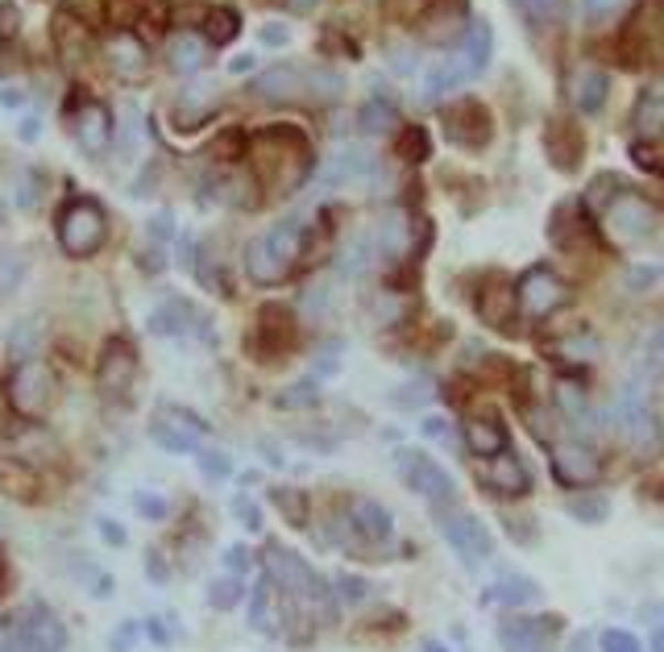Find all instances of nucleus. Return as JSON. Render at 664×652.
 <instances>
[{
  "instance_id": "44",
  "label": "nucleus",
  "mask_w": 664,
  "mask_h": 652,
  "mask_svg": "<svg viewBox=\"0 0 664 652\" xmlns=\"http://www.w3.org/2000/svg\"><path fill=\"white\" fill-rule=\"evenodd\" d=\"M399 150H403V159H428V133H424V129H407V133H403V145H399Z\"/></svg>"
},
{
  "instance_id": "43",
  "label": "nucleus",
  "mask_w": 664,
  "mask_h": 652,
  "mask_svg": "<svg viewBox=\"0 0 664 652\" xmlns=\"http://www.w3.org/2000/svg\"><path fill=\"white\" fill-rule=\"evenodd\" d=\"M266 611H270V582H266V586H258V590H253V602H250V623L258 628V632H270Z\"/></svg>"
},
{
  "instance_id": "41",
  "label": "nucleus",
  "mask_w": 664,
  "mask_h": 652,
  "mask_svg": "<svg viewBox=\"0 0 664 652\" xmlns=\"http://www.w3.org/2000/svg\"><path fill=\"white\" fill-rule=\"evenodd\" d=\"M312 395H316V391H312V382H300V387L279 391V395H274V403H279L283 412H295V408H307V403H312Z\"/></svg>"
},
{
  "instance_id": "23",
  "label": "nucleus",
  "mask_w": 664,
  "mask_h": 652,
  "mask_svg": "<svg viewBox=\"0 0 664 652\" xmlns=\"http://www.w3.org/2000/svg\"><path fill=\"white\" fill-rule=\"evenodd\" d=\"M105 58H108V67H112V75H121V79H142V72H145V46L133 34L108 37Z\"/></svg>"
},
{
  "instance_id": "35",
  "label": "nucleus",
  "mask_w": 664,
  "mask_h": 652,
  "mask_svg": "<svg viewBox=\"0 0 664 652\" xmlns=\"http://www.w3.org/2000/svg\"><path fill=\"white\" fill-rule=\"evenodd\" d=\"M515 4L532 25H553L565 13V0H515Z\"/></svg>"
},
{
  "instance_id": "4",
  "label": "nucleus",
  "mask_w": 664,
  "mask_h": 652,
  "mask_svg": "<svg viewBox=\"0 0 664 652\" xmlns=\"http://www.w3.org/2000/svg\"><path fill=\"white\" fill-rule=\"evenodd\" d=\"M108 237V220L96 199H72L58 217V241L72 258H91Z\"/></svg>"
},
{
  "instance_id": "6",
  "label": "nucleus",
  "mask_w": 664,
  "mask_h": 652,
  "mask_svg": "<svg viewBox=\"0 0 664 652\" xmlns=\"http://www.w3.org/2000/svg\"><path fill=\"white\" fill-rule=\"evenodd\" d=\"M436 524H440L445 544H449L466 565H482L494 557V536H490V528H486L473 511H461V508L436 511Z\"/></svg>"
},
{
  "instance_id": "19",
  "label": "nucleus",
  "mask_w": 664,
  "mask_h": 652,
  "mask_svg": "<svg viewBox=\"0 0 664 652\" xmlns=\"http://www.w3.org/2000/svg\"><path fill=\"white\" fill-rule=\"evenodd\" d=\"M374 171H378V163H374V154H370V150H361V145H345V150H337V154L328 159L320 183H324V187L361 183V180H370Z\"/></svg>"
},
{
  "instance_id": "40",
  "label": "nucleus",
  "mask_w": 664,
  "mask_h": 652,
  "mask_svg": "<svg viewBox=\"0 0 664 652\" xmlns=\"http://www.w3.org/2000/svg\"><path fill=\"white\" fill-rule=\"evenodd\" d=\"M133 508H138V515H145V520H166V511H171V503H166L162 495H154V490H138Z\"/></svg>"
},
{
  "instance_id": "56",
  "label": "nucleus",
  "mask_w": 664,
  "mask_h": 652,
  "mask_svg": "<svg viewBox=\"0 0 664 652\" xmlns=\"http://www.w3.org/2000/svg\"><path fill=\"white\" fill-rule=\"evenodd\" d=\"M652 652H664V628H656V632H652Z\"/></svg>"
},
{
  "instance_id": "54",
  "label": "nucleus",
  "mask_w": 664,
  "mask_h": 652,
  "mask_svg": "<svg viewBox=\"0 0 664 652\" xmlns=\"http://www.w3.org/2000/svg\"><path fill=\"white\" fill-rule=\"evenodd\" d=\"M145 632L154 635V644H166V632H162V623H159V619H150V623H145Z\"/></svg>"
},
{
  "instance_id": "52",
  "label": "nucleus",
  "mask_w": 664,
  "mask_h": 652,
  "mask_svg": "<svg viewBox=\"0 0 664 652\" xmlns=\"http://www.w3.org/2000/svg\"><path fill=\"white\" fill-rule=\"evenodd\" d=\"M133 632H138V623H121V628H117V635H112V652H129V640H133Z\"/></svg>"
},
{
  "instance_id": "21",
  "label": "nucleus",
  "mask_w": 664,
  "mask_h": 652,
  "mask_svg": "<svg viewBox=\"0 0 664 652\" xmlns=\"http://www.w3.org/2000/svg\"><path fill=\"white\" fill-rule=\"evenodd\" d=\"M544 145H548V159H553V166H557V171H577V163H581V150H586V142H581V129H577L574 121H565V117H557L553 126L544 129Z\"/></svg>"
},
{
  "instance_id": "30",
  "label": "nucleus",
  "mask_w": 664,
  "mask_h": 652,
  "mask_svg": "<svg viewBox=\"0 0 664 652\" xmlns=\"http://www.w3.org/2000/svg\"><path fill=\"white\" fill-rule=\"evenodd\" d=\"M469 72L461 67V58H440V63H432L428 72H424V96L428 100H436V96H445V91H453L457 84H466Z\"/></svg>"
},
{
  "instance_id": "49",
  "label": "nucleus",
  "mask_w": 664,
  "mask_h": 652,
  "mask_svg": "<svg viewBox=\"0 0 664 652\" xmlns=\"http://www.w3.org/2000/svg\"><path fill=\"white\" fill-rule=\"evenodd\" d=\"M100 536H105L108 544H117V548H121V544H126V528L117 524V520H100Z\"/></svg>"
},
{
  "instance_id": "18",
  "label": "nucleus",
  "mask_w": 664,
  "mask_h": 652,
  "mask_svg": "<svg viewBox=\"0 0 664 652\" xmlns=\"http://www.w3.org/2000/svg\"><path fill=\"white\" fill-rule=\"evenodd\" d=\"M253 341H266V362L270 358H283L295 349V316L283 304H266L258 312V325H253Z\"/></svg>"
},
{
  "instance_id": "50",
  "label": "nucleus",
  "mask_w": 664,
  "mask_h": 652,
  "mask_svg": "<svg viewBox=\"0 0 664 652\" xmlns=\"http://www.w3.org/2000/svg\"><path fill=\"white\" fill-rule=\"evenodd\" d=\"M424 399H428V387H420V382H412V387L395 391V403H424Z\"/></svg>"
},
{
  "instance_id": "47",
  "label": "nucleus",
  "mask_w": 664,
  "mask_h": 652,
  "mask_svg": "<svg viewBox=\"0 0 664 652\" xmlns=\"http://www.w3.org/2000/svg\"><path fill=\"white\" fill-rule=\"evenodd\" d=\"M233 515H237V520H241L246 528H250V532H258V528H262V511L253 508L250 499H237V503H233Z\"/></svg>"
},
{
  "instance_id": "39",
  "label": "nucleus",
  "mask_w": 664,
  "mask_h": 652,
  "mask_svg": "<svg viewBox=\"0 0 664 652\" xmlns=\"http://www.w3.org/2000/svg\"><path fill=\"white\" fill-rule=\"evenodd\" d=\"M623 4H628V0H581V18L590 21V25H598V21L619 18Z\"/></svg>"
},
{
  "instance_id": "32",
  "label": "nucleus",
  "mask_w": 664,
  "mask_h": 652,
  "mask_svg": "<svg viewBox=\"0 0 664 652\" xmlns=\"http://www.w3.org/2000/svg\"><path fill=\"white\" fill-rule=\"evenodd\" d=\"M237 34H241V18L233 9H208V18H204V42L208 46H229Z\"/></svg>"
},
{
  "instance_id": "12",
  "label": "nucleus",
  "mask_w": 664,
  "mask_h": 652,
  "mask_svg": "<svg viewBox=\"0 0 664 652\" xmlns=\"http://www.w3.org/2000/svg\"><path fill=\"white\" fill-rule=\"evenodd\" d=\"M515 304H520L532 320H544V316H553V312H560L569 304V287H565L553 271L532 267V271H523V279L515 283Z\"/></svg>"
},
{
  "instance_id": "16",
  "label": "nucleus",
  "mask_w": 664,
  "mask_h": 652,
  "mask_svg": "<svg viewBox=\"0 0 664 652\" xmlns=\"http://www.w3.org/2000/svg\"><path fill=\"white\" fill-rule=\"evenodd\" d=\"M150 333H159V337H179V341H187V337H213V325L199 316L187 300H171V304H162L154 316H150Z\"/></svg>"
},
{
  "instance_id": "17",
  "label": "nucleus",
  "mask_w": 664,
  "mask_h": 652,
  "mask_svg": "<svg viewBox=\"0 0 664 652\" xmlns=\"http://www.w3.org/2000/svg\"><path fill=\"white\" fill-rule=\"evenodd\" d=\"M482 487H490L494 495L503 499H515V495H527L532 490V474H527V461L520 454H499V457H486L482 466Z\"/></svg>"
},
{
  "instance_id": "1",
  "label": "nucleus",
  "mask_w": 664,
  "mask_h": 652,
  "mask_svg": "<svg viewBox=\"0 0 664 652\" xmlns=\"http://www.w3.org/2000/svg\"><path fill=\"white\" fill-rule=\"evenodd\" d=\"M266 574H270V582H274L291 602H295V607L333 619V607H337V602H333V590H328V582H324L320 574L300 557V553H291V548H283V544H270L266 548Z\"/></svg>"
},
{
  "instance_id": "24",
  "label": "nucleus",
  "mask_w": 664,
  "mask_h": 652,
  "mask_svg": "<svg viewBox=\"0 0 664 652\" xmlns=\"http://www.w3.org/2000/svg\"><path fill=\"white\" fill-rule=\"evenodd\" d=\"M569 96H574V109L598 112L607 105V96H611V79H607V72H598V67H577Z\"/></svg>"
},
{
  "instance_id": "9",
  "label": "nucleus",
  "mask_w": 664,
  "mask_h": 652,
  "mask_svg": "<svg viewBox=\"0 0 664 652\" xmlns=\"http://www.w3.org/2000/svg\"><path fill=\"white\" fill-rule=\"evenodd\" d=\"M150 436L159 441V449L166 454H199V441L213 436V424L199 420L192 408H162L159 416L150 420Z\"/></svg>"
},
{
  "instance_id": "27",
  "label": "nucleus",
  "mask_w": 664,
  "mask_h": 652,
  "mask_svg": "<svg viewBox=\"0 0 664 652\" xmlns=\"http://www.w3.org/2000/svg\"><path fill=\"white\" fill-rule=\"evenodd\" d=\"M466 445L473 449L478 457H499L511 449V441H507V428L499 424V416H478L466 424Z\"/></svg>"
},
{
  "instance_id": "13",
  "label": "nucleus",
  "mask_w": 664,
  "mask_h": 652,
  "mask_svg": "<svg viewBox=\"0 0 664 652\" xmlns=\"http://www.w3.org/2000/svg\"><path fill=\"white\" fill-rule=\"evenodd\" d=\"M445 133H449L453 145L461 150H482L494 133V121H490V109L482 100H457L449 112H445Z\"/></svg>"
},
{
  "instance_id": "31",
  "label": "nucleus",
  "mask_w": 664,
  "mask_h": 652,
  "mask_svg": "<svg viewBox=\"0 0 664 652\" xmlns=\"http://www.w3.org/2000/svg\"><path fill=\"white\" fill-rule=\"evenodd\" d=\"M208 58V42L199 34H175L171 37V67L179 75H196Z\"/></svg>"
},
{
  "instance_id": "15",
  "label": "nucleus",
  "mask_w": 664,
  "mask_h": 652,
  "mask_svg": "<svg viewBox=\"0 0 664 652\" xmlns=\"http://www.w3.org/2000/svg\"><path fill=\"white\" fill-rule=\"evenodd\" d=\"M553 474L565 487H590L602 474V461L594 449H586V441H557L553 445Z\"/></svg>"
},
{
  "instance_id": "37",
  "label": "nucleus",
  "mask_w": 664,
  "mask_h": 652,
  "mask_svg": "<svg viewBox=\"0 0 664 652\" xmlns=\"http://www.w3.org/2000/svg\"><path fill=\"white\" fill-rule=\"evenodd\" d=\"M199 470H204V478H213V482H225L229 474H233V461H229V454H220V449H199Z\"/></svg>"
},
{
  "instance_id": "3",
  "label": "nucleus",
  "mask_w": 664,
  "mask_h": 652,
  "mask_svg": "<svg viewBox=\"0 0 664 652\" xmlns=\"http://www.w3.org/2000/svg\"><path fill=\"white\" fill-rule=\"evenodd\" d=\"M67 649V628L58 623L51 607H25L18 619H13V628L9 635L0 640V652H63Z\"/></svg>"
},
{
  "instance_id": "11",
  "label": "nucleus",
  "mask_w": 664,
  "mask_h": 652,
  "mask_svg": "<svg viewBox=\"0 0 664 652\" xmlns=\"http://www.w3.org/2000/svg\"><path fill=\"white\" fill-rule=\"evenodd\" d=\"M607 229L614 233L619 246H640L656 229V208L640 192H619L607 204Z\"/></svg>"
},
{
  "instance_id": "45",
  "label": "nucleus",
  "mask_w": 664,
  "mask_h": 652,
  "mask_svg": "<svg viewBox=\"0 0 664 652\" xmlns=\"http://www.w3.org/2000/svg\"><path fill=\"white\" fill-rule=\"evenodd\" d=\"M391 121H395V112L387 109V105H366V109H361V129H387L391 126Z\"/></svg>"
},
{
  "instance_id": "38",
  "label": "nucleus",
  "mask_w": 664,
  "mask_h": 652,
  "mask_svg": "<svg viewBox=\"0 0 664 652\" xmlns=\"http://www.w3.org/2000/svg\"><path fill=\"white\" fill-rule=\"evenodd\" d=\"M337 598H341L345 607H358V602L370 598V582L358 578V574H341L337 578Z\"/></svg>"
},
{
  "instance_id": "26",
  "label": "nucleus",
  "mask_w": 664,
  "mask_h": 652,
  "mask_svg": "<svg viewBox=\"0 0 664 652\" xmlns=\"http://www.w3.org/2000/svg\"><path fill=\"white\" fill-rule=\"evenodd\" d=\"M72 129H75V138H79V145L96 154V150H105L108 138H112V117H108L105 105H84V109L75 112Z\"/></svg>"
},
{
  "instance_id": "42",
  "label": "nucleus",
  "mask_w": 664,
  "mask_h": 652,
  "mask_svg": "<svg viewBox=\"0 0 664 652\" xmlns=\"http://www.w3.org/2000/svg\"><path fill=\"white\" fill-rule=\"evenodd\" d=\"M602 652H644V644L623 628H611V632H602Z\"/></svg>"
},
{
  "instance_id": "46",
  "label": "nucleus",
  "mask_w": 664,
  "mask_h": 652,
  "mask_svg": "<svg viewBox=\"0 0 664 652\" xmlns=\"http://www.w3.org/2000/svg\"><path fill=\"white\" fill-rule=\"evenodd\" d=\"M644 358H647V370H661L664 374V328H656L644 345Z\"/></svg>"
},
{
  "instance_id": "36",
  "label": "nucleus",
  "mask_w": 664,
  "mask_h": 652,
  "mask_svg": "<svg viewBox=\"0 0 664 652\" xmlns=\"http://www.w3.org/2000/svg\"><path fill=\"white\" fill-rule=\"evenodd\" d=\"M274 503H279V511H283V515H287L295 528L307 524V495H304V490L279 487V490H274Z\"/></svg>"
},
{
  "instance_id": "53",
  "label": "nucleus",
  "mask_w": 664,
  "mask_h": 652,
  "mask_svg": "<svg viewBox=\"0 0 664 652\" xmlns=\"http://www.w3.org/2000/svg\"><path fill=\"white\" fill-rule=\"evenodd\" d=\"M262 37H266L270 46H283V42H287V30H283V25H266V30H262Z\"/></svg>"
},
{
  "instance_id": "28",
  "label": "nucleus",
  "mask_w": 664,
  "mask_h": 652,
  "mask_svg": "<svg viewBox=\"0 0 664 652\" xmlns=\"http://www.w3.org/2000/svg\"><path fill=\"white\" fill-rule=\"evenodd\" d=\"M307 84V75L300 67H270L266 75H258V84L253 91L258 96H266V100H291V96H300Z\"/></svg>"
},
{
  "instance_id": "8",
  "label": "nucleus",
  "mask_w": 664,
  "mask_h": 652,
  "mask_svg": "<svg viewBox=\"0 0 664 652\" xmlns=\"http://www.w3.org/2000/svg\"><path fill=\"white\" fill-rule=\"evenodd\" d=\"M614 424H619V433L628 436L635 449H647V445L656 441L652 395H647V387L640 374H631V379L619 387V395H614Z\"/></svg>"
},
{
  "instance_id": "51",
  "label": "nucleus",
  "mask_w": 664,
  "mask_h": 652,
  "mask_svg": "<svg viewBox=\"0 0 664 652\" xmlns=\"http://www.w3.org/2000/svg\"><path fill=\"white\" fill-rule=\"evenodd\" d=\"M225 565H229V569H241V574H246V565H250V553H246V548H241V544H233V548H229V553H225Z\"/></svg>"
},
{
  "instance_id": "14",
  "label": "nucleus",
  "mask_w": 664,
  "mask_h": 652,
  "mask_svg": "<svg viewBox=\"0 0 664 652\" xmlns=\"http://www.w3.org/2000/svg\"><path fill=\"white\" fill-rule=\"evenodd\" d=\"M557 619L548 616H507L499 623V644L503 652H553Z\"/></svg>"
},
{
  "instance_id": "10",
  "label": "nucleus",
  "mask_w": 664,
  "mask_h": 652,
  "mask_svg": "<svg viewBox=\"0 0 664 652\" xmlns=\"http://www.w3.org/2000/svg\"><path fill=\"white\" fill-rule=\"evenodd\" d=\"M138 374H142V358H138V349L126 341V337H112L105 345V354H100V391L105 399L112 403H126L133 395V387H138Z\"/></svg>"
},
{
  "instance_id": "34",
  "label": "nucleus",
  "mask_w": 664,
  "mask_h": 652,
  "mask_svg": "<svg viewBox=\"0 0 664 652\" xmlns=\"http://www.w3.org/2000/svg\"><path fill=\"white\" fill-rule=\"evenodd\" d=\"M569 515L581 520V524H602L611 515V508H607L602 495H577V499H569Z\"/></svg>"
},
{
  "instance_id": "57",
  "label": "nucleus",
  "mask_w": 664,
  "mask_h": 652,
  "mask_svg": "<svg viewBox=\"0 0 664 652\" xmlns=\"http://www.w3.org/2000/svg\"><path fill=\"white\" fill-rule=\"evenodd\" d=\"M0 220H4V208H0Z\"/></svg>"
},
{
  "instance_id": "2",
  "label": "nucleus",
  "mask_w": 664,
  "mask_h": 652,
  "mask_svg": "<svg viewBox=\"0 0 664 652\" xmlns=\"http://www.w3.org/2000/svg\"><path fill=\"white\" fill-rule=\"evenodd\" d=\"M304 250V229L300 220H279L274 229L262 237H253L246 250V271L253 283H283L287 271L295 267V258Z\"/></svg>"
},
{
  "instance_id": "48",
  "label": "nucleus",
  "mask_w": 664,
  "mask_h": 652,
  "mask_svg": "<svg viewBox=\"0 0 664 652\" xmlns=\"http://www.w3.org/2000/svg\"><path fill=\"white\" fill-rule=\"evenodd\" d=\"M420 428H424V436H432V441H440V445H453V441H449L453 428L440 416H428L424 424H420Z\"/></svg>"
},
{
  "instance_id": "55",
  "label": "nucleus",
  "mask_w": 664,
  "mask_h": 652,
  "mask_svg": "<svg viewBox=\"0 0 664 652\" xmlns=\"http://www.w3.org/2000/svg\"><path fill=\"white\" fill-rule=\"evenodd\" d=\"M569 652H590V635H574V649Z\"/></svg>"
},
{
  "instance_id": "22",
  "label": "nucleus",
  "mask_w": 664,
  "mask_h": 652,
  "mask_svg": "<svg viewBox=\"0 0 664 652\" xmlns=\"http://www.w3.org/2000/svg\"><path fill=\"white\" fill-rule=\"evenodd\" d=\"M553 399H557V412L560 420L574 428L577 436H590L594 433V408H590V399H586V391L581 387H574V382H557V391H553Z\"/></svg>"
},
{
  "instance_id": "25",
  "label": "nucleus",
  "mask_w": 664,
  "mask_h": 652,
  "mask_svg": "<svg viewBox=\"0 0 664 652\" xmlns=\"http://www.w3.org/2000/svg\"><path fill=\"white\" fill-rule=\"evenodd\" d=\"M540 590L532 578H523V574H503L499 582H490L482 590V602H503V607H532L540 602Z\"/></svg>"
},
{
  "instance_id": "33",
  "label": "nucleus",
  "mask_w": 664,
  "mask_h": 652,
  "mask_svg": "<svg viewBox=\"0 0 664 652\" xmlns=\"http://www.w3.org/2000/svg\"><path fill=\"white\" fill-rule=\"evenodd\" d=\"M241 595H246V586H241V578H237V574H229V578H216L213 586H208V602H213L216 611H233L237 602H241Z\"/></svg>"
},
{
  "instance_id": "29",
  "label": "nucleus",
  "mask_w": 664,
  "mask_h": 652,
  "mask_svg": "<svg viewBox=\"0 0 664 652\" xmlns=\"http://www.w3.org/2000/svg\"><path fill=\"white\" fill-rule=\"evenodd\" d=\"M490 46H494V34H490V25L486 21H473L466 30V42H461V51H457V58H461V67L469 72V79L478 72H486V63H490Z\"/></svg>"
},
{
  "instance_id": "20",
  "label": "nucleus",
  "mask_w": 664,
  "mask_h": 652,
  "mask_svg": "<svg viewBox=\"0 0 664 652\" xmlns=\"http://www.w3.org/2000/svg\"><path fill=\"white\" fill-rule=\"evenodd\" d=\"M349 528L358 532L361 541L387 544L395 536V515L382 508L378 499H353V503H349Z\"/></svg>"
},
{
  "instance_id": "7",
  "label": "nucleus",
  "mask_w": 664,
  "mask_h": 652,
  "mask_svg": "<svg viewBox=\"0 0 664 652\" xmlns=\"http://www.w3.org/2000/svg\"><path fill=\"white\" fill-rule=\"evenodd\" d=\"M395 470H399V478H403V487L412 490V495H420V499L436 503V508L453 503V495H457L453 474L445 470L436 457L420 454V449H403V454L395 457Z\"/></svg>"
},
{
  "instance_id": "5",
  "label": "nucleus",
  "mask_w": 664,
  "mask_h": 652,
  "mask_svg": "<svg viewBox=\"0 0 664 652\" xmlns=\"http://www.w3.org/2000/svg\"><path fill=\"white\" fill-rule=\"evenodd\" d=\"M4 399L21 420H37L54 399V374L42 362L25 358L13 366V374L4 379Z\"/></svg>"
}]
</instances>
